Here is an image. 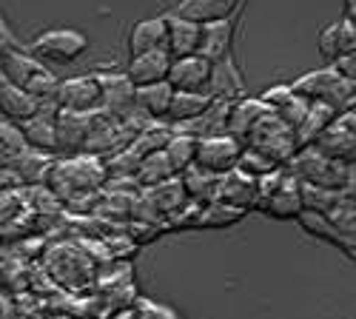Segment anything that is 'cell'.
I'll use <instances>...</instances> for the list:
<instances>
[{"label":"cell","instance_id":"9a60e30c","mask_svg":"<svg viewBox=\"0 0 356 319\" xmlns=\"http://www.w3.org/2000/svg\"><path fill=\"white\" fill-rule=\"evenodd\" d=\"M209 95H211V100H220V103H234V100H240V97L248 95L245 92V77H243L240 63H236L234 54L211 63Z\"/></svg>","mask_w":356,"mask_h":319},{"label":"cell","instance_id":"7402d4cb","mask_svg":"<svg viewBox=\"0 0 356 319\" xmlns=\"http://www.w3.org/2000/svg\"><path fill=\"white\" fill-rule=\"evenodd\" d=\"M143 197L152 202V208L157 211V217H160V222H163V228H165V222L171 220V217H177L180 211H186L191 202H188V197H186V191H183V183H180V177H171L168 183H163V186H154V188H145L143 191Z\"/></svg>","mask_w":356,"mask_h":319},{"label":"cell","instance_id":"6da1fadb","mask_svg":"<svg viewBox=\"0 0 356 319\" xmlns=\"http://www.w3.org/2000/svg\"><path fill=\"white\" fill-rule=\"evenodd\" d=\"M63 208L80 211V206H97V199L103 188L108 186V174H106V160L95 154H69V157H54L51 168L46 174L43 183Z\"/></svg>","mask_w":356,"mask_h":319},{"label":"cell","instance_id":"f1b7e54d","mask_svg":"<svg viewBox=\"0 0 356 319\" xmlns=\"http://www.w3.org/2000/svg\"><path fill=\"white\" fill-rule=\"evenodd\" d=\"M183 183V191L188 197L191 206H211L217 202V188H220V177L211 171H202L200 165H188L183 174H177Z\"/></svg>","mask_w":356,"mask_h":319},{"label":"cell","instance_id":"8992f818","mask_svg":"<svg viewBox=\"0 0 356 319\" xmlns=\"http://www.w3.org/2000/svg\"><path fill=\"white\" fill-rule=\"evenodd\" d=\"M291 89L300 97H305L308 103H322V106L334 108L337 114L350 111L353 103H356V83L342 80L334 72V66H322V69L305 72L302 77H296L291 83Z\"/></svg>","mask_w":356,"mask_h":319},{"label":"cell","instance_id":"ac0fdd59","mask_svg":"<svg viewBox=\"0 0 356 319\" xmlns=\"http://www.w3.org/2000/svg\"><path fill=\"white\" fill-rule=\"evenodd\" d=\"M268 114V108H265V103L259 97H240V100H234L228 106V120H225V134H231L236 142H243L245 146V140L248 134L257 129V123Z\"/></svg>","mask_w":356,"mask_h":319},{"label":"cell","instance_id":"4fadbf2b","mask_svg":"<svg viewBox=\"0 0 356 319\" xmlns=\"http://www.w3.org/2000/svg\"><path fill=\"white\" fill-rule=\"evenodd\" d=\"M100 80V111H106L114 120H129L134 117V85L129 83V77L120 74H103L97 72Z\"/></svg>","mask_w":356,"mask_h":319},{"label":"cell","instance_id":"7c38bea8","mask_svg":"<svg viewBox=\"0 0 356 319\" xmlns=\"http://www.w3.org/2000/svg\"><path fill=\"white\" fill-rule=\"evenodd\" d=\"M54 117H57V103H40V108L32 114L29 120L17 123L20 137L26 142V149L57 157V129H54Z\"/></svg>","mask_w":356,"mask_h":319},{"label":"cell","instance_id":"7bdbcfd3","mask_svg":"<svg viewBox=\"0 0 356 319\" xmlns=\"http://www.w3.org/2000/svg\"><path fill=\"white\" fill-rule=\"evenodd\" d=\"M353 3L356 0H345V20H353V9H356Z\"/></svg>","mask_w":356,"mask_h":319},{"label":"cell","instance_id":"4dcf8cb0","mask_svg":"<svg viewBox=\"0 0 356 319\" xmlns=\"http://www.w3.org/2000/svg\"><path fill=\"white\" fill-rule=\"evenodd\" d=\"M38 108H40V103L32 95H26L23 89H17V85L0 80V114H3V120L23 123V120L32 117Z\"/></svg>","mask_w":356,"mask_h":319},{"label":"cell","instance_id":"8d00e7d4","mask_svg":"<svg viewBox=\"0 0 356 319\" xmlns=\"http://www.w3.org/2000/svg\"><path fill=\"white\" fill-rule=\"evenodd\" d=\"M245 214L236 211L222 202H211V206H197V217H194V228H231L236 225Z\"/></svg>","mask_w":356,"mask_h":319},{"label":"cell","instance_id":"e575fe53","mask_svg":"<svg viewBox=\"0 0 356 319\" xmlns=\"http://www.w3.org/2000/svg\"><path fill=\"white\" fill-rule=\"evenodd\" d=\"M165 160L171 163L174 174H183L188 165H194V154H197V140L188 137V134H180V131H174L171 129V137L165 142V149H163Z\"/></svg>","mask_w":356,"mask_h":319},{"label":"cell","instance_id":"f35d334b","mask_svg":"<svg viewBox=\"0 0 356 319\" xmlns=\"http://www.w3.org/2000/svg\"><path fill=\"white\" fill-rule=\"evenodd\" d=\"M134 311H137V319H180V313L174 308L154 302V300H145V297H137Z\"/></svg>","mask_w":356,"mask_h":319},{"label":"cell","instance_id":"74e56055","mask_svg":"<svg viewBox=\"0 0 356 319\" xmlns=\"http://www.w3.org/2000/svg\"><path fill=\"white\" fill-rule=\"evenodd\" d=\"M274 168H280L274 160H268L262 152H257V149H251V146H243V152H240V160H236V171H243L245 177H251V180H259V177H265V174H271Z\"/></svg>","mask_w":356,"mask_h":319},{"label":"cell","instance_id":"836d02e7","mask_svg":"<svg viewBox=\"0 0 356 319\" xmlns=\"http://www.w3.org/2000/svg\"><path fill=\"white\" fill-rule=\"evenodd\" d=\"M171 177H177L174 168H171V163L165 160L163 152H154V154H145V157L140 160L137 174H134V186L145 191V188H154V186L168 183Z\"/></svg>","mask_w":356,"mask_h":319},{"label":"cell","instance_id":"ba28073f","mask_svg":"<svg viewBox=\"0 0 356 319\" xmlns=\"http://www.w3.org/2000/svg\"><path fill=\"white\" fill-rule=\"evenodd\" d=\"M245 146L262 152L268 160H274L277 165H285L296 152H300V146H296V137H293V129L285 126L277 114H265V117L257 123V129L248 134Z\"/></svg>","mask_w":356,"mask_h":319},{"label":"cell","instance_id":"44dd1931","mask_svg":"<svg viewBox=\"0 0 356 319\" xmlns=\"http://www.w3.org/2000/svg\"><path fill=\"white\" fill-rule=\"evenodd\" d=\"M168 66H171V57L168 51H145L137 57H129V66H126V77L134 89L140 85H154V83H165L168 77Z\"/></svg>","mask_w":356,"mask_h":319},{"label":"cell","instance_id":"9c48e42d","mask_svg":"<svg viewBox=\"0 0 356 319\" xmlns=\"http://www.w3.org/2000/svg\"><path fill=\"white\" fill-rule=\"evenodd\" d=\"M314 149L337 163L353 165L356 163V111L350 108L337 114L331 126L314 140Z\"/></svg>","mask_w":356,"mask_h":319},{"label":"cell","instance_id":"1f68e13d","mask_svg":"<svg viewBox=\"0 0 356 319\" xmlns=\"http://www.w3.org/2000/svg\"><path fill=\"white\" fill-rule=\"evenodd\" d=\"M211 103H214V100H211L209 92H174L165 123H168V126H183V123L200 117V114L209 108Z\"/></svg>","mask_w":356,"mask_h":319},{"label":"cell","instance_id":"e0dca14e","mask_svg":"<svg viewBox=\"0 0 356 319\" xmlns=\"http://www.w3.org/2000/svg\"><path fill=\"white\" fill-rule=\"evenodd\" d=\"M200 38H202V23H194V20L180 17L174 12L165 15V51H168L171 60L197 54Z\"/></svg>","mask_w":356,"mask_h":319},{"label":"cell","instance_id":"603a6c76","mask_svg":"<svg viewBox=\"0 0 356 319\" xmlns=\"http://www.w3.org/2000/svg\"><path fill=\"white\" fill-rule=\"evenodd\" d=\"M296 222L302 225V231H305L308 237H314V240H319V243H325V245H331V248H339L348 259L356 256V240L339 234L337 225H334L328 217L314 214V211H302L300 217H296Z\"/></svg>","mask_w":356,"mask_h":319},{"label":"cell","instance_id":"60d3db41","mask_svg":"<svg viewBox=\"0 0 356 319\" xmlns=\"http://www.w3.org/2000/svg\"><path fill=\"white\" fill-rule=\"evenodd\" d=\"M328 66H334V72H337L342 80L356 83V51H350V54H339L337 60L328 63Z\"/></svg>","mask_w":356,"mask_h":319},{"label":"cell","instance_id":"d6986e66","mask_svg":"<svg viewBox=\"0 0 356 319\" xmlns=\"http://www.w3.org/2000/svg\"><path fill=\"white\" fill-rule=\"evenodd\" d=\"M217 202L222 206H231L236 211H254L257 208V180L245 177L243 171H228L220 177V188H217Z\"/></svg>","mask_w":356,"mask_h":319},{"label":"cell","instance_id":"7a4b0ae2","mask_svg":"<svg viewBox=\"0 0 356 319\" xmlns=\"http://www.w3.org/2000/svg\"><path fill=\"white\" fill-rule=\"evenodd\" d=\"M43 271L66 294H83L86 288H92L97 282V263L88 256L83 245H74V243H57L46 248Z\"/></svg>","mask_w":356,"mask_h":319},{"label":"cell","instance_id":"52a82bcc","mask_svg":"<svg viewBox=\"0 0 356 319\" xmlns=\"http://www.w3.org/2000/svg\"><path fill=\"white\" fill-rule=\"evenodd\" d=\"M88 49V38L83 32H77V28H49V32L38 35L32 43L26 46V51L35 57V60H40L43 66H69L74 60H80V57L86 54Z\"/></svg>","mask_w":356,"mask_h":319},{"label":"cell","instance_id":"d590c367","mask_svg":"<svg viewBox=\"0 0 356 319\" xmlns=\"http://www.w3.org/2000/svg\"><path fill=\"white\" fill-rule=\"evenodd\" d=\"M300 194H302V211L328 214V211H334L339 202H342L348 194H353V191H331V188H316V186L300 183Z\"/></svg>","mask_w":356,"mask_h":319},{"label":"cell","instance_id":"3957f363","mask_svg":"<svg viewBox=\"0 0 356 319\" xmlns=\"http://www.w3.org/2000/svg\"><path fill=\"white\" fill-rule=\"evenodd\" d=\"M285 168L293 174L300 183L316 186V188H331V191H353L356 177H353V165L337 163L331 157L319 154L314 146H305L296 152Z\"/></svg>","mask_w":356,"mask_h":319},{"label":"cell","instance_id":"ab89813d","mask_svg":"<svg viewBox=\"0 0 356 319\" xmlns=\"http://www.w3.org/2000/svg\"><path fill=\"white\" fill-rule=\"evenodd\" d=\"M26 46L17 40L15 35V28L9 26V20L0 15V57H6V54H15V51H23Z\"/></svg>","mask_w":356,"mask_h":319},{"label":"cell","instance_id":"5bb4252c","mask_svg":"<svg viewBox=\"0 0 356 319\" xmlns=\"http://www.w3.org/2000/svg\"><path fill=\"white\" fill-rule=\"evenodd\" d=\"M240 15L236 12L231 17L222 20H211V23H202V38H200V57H205L209 63L222 60V57L234 54V40H236V26H240Z\"/></svg>","mask_w":356,"mask_h":319},{"label":"cell","instance_id":"83f0119b","mask_svg":"<svg viewBox=\"0 0 356 319\" xmlns=\"http://www.w3.org/2000/svg\"><path fill=\"white\" fill-rule=\"evenodd\" d=\"M356 51V26L353 20H337L331 26H325L319 32V54L325 57V63H334L339 54Z\"/></svg>","mask_w":356,"mask_h":319},{"label":"cell","instance_id":"b9f144b4","mask_svg":"<svg viewBox=\"0 0 356 319\" xmlns=\"http://www.w3.org/2000/svg\"><path fill=\"white\" fill-rule=\"evenodd\" d=\"M106 319H137V311H134V305H129V308H117V311H108Z\"/></svg>","mask_w":356,"mask_h":319},{"label":"cell","instance_id":"cb8c5ba5","mask_svg":"<svg viewBox=\"0 0 356 319\" xmlns=\"http://www.w3.org/2000/svg\"><path fill=\"white\" fill-rule=\"evenodd\" d=\"M245 3L248 0H180L174 6V15L188 17L194 23H211V20H222L243 12Z\"/></svg>","mask_w":356,"mask_h":319},{"label":"cell","instance_id":"f6af8a7d","mask_svg":"<svg viewBox=\"0 0 356 319\" xmlns=\"http://www.w3.org/2000/svg\"><path fill=\"white\" fill-rule=\"evenodd\" d=\"M43 319H60V316H43Z\"/></svg>","mask_w":356,"mask_h":319},{"label":"cell","instance_id":"5b68a950","mask_svg":"<svg viewBox=\"0 0 356 319\" xmlns=\"http://www.w3.org/2000/svg\"><path fill=\"white\" fill-rule=\"evenodd\" d=\"M257 211L268 214L274 220H296L302 214L300 180L285 165L257 180Z\"/></svg>","mask_w":356,"mask_h":319},{"label":"cell","instance_id":"d6a6232c","mask_svg":"<svg viewBox=\"0 0 356 319\" xmlns=\"http://www.w3.org/2000/svg\"><path fill=\"white\" fill-rule=\"evenodd\" d=\"M337 117V111L322 106V103H311L308 114L302 117V123L293 129V137H296V146L305 149V146H314V140L331 126V120Z\"/></svg>","mask_w":356,"mask_h":319},{"label":"cell","instance_id":"ffe728a7","mask_svg":"<svg viewBox=\"0 0 356 319\" xmlns=\"http://www.w3.org/2000/svg\"><path fill=\"white\" fill-rule=\"evenodd\" d=\"M88 117H92V114H77V111L57 108V117H54L57 157H69V154L83 152V142H86V134H88Z\"/></svg>","mask_w":356,"mask_h":319},{"label":"cell","instance_id":"2e32d148","mask_svg":"<svg viewBox=\"0 0 356 319\" xmlns=\"http://www.w3.org/2000/svg\"><path fill=\"white\" fill-rule=\"evenodd\" d=\"M209 77H211V63L200 54H191L171 60L165 83L174 92H209Z\"/></svg>","mask_w":356,"mask_h":319},{"label":"cell","instance_id":"484cf974","mask_svg":"<svg viewBox=\"0 0 356 319\" xmlns=\"http://www.w3.org/2000/svg\"><path fill=\"white\" fill-rule=\"evenodd\" d=\"M145 51H165V15L143 17L131 26L129 57H137V54H145Z\"/></svg>","mask_w":356,"mask_h":319},{"label":"cell","instance_id":"ee69618b","mask_svg":"<svg viewBox=\"0 0 356 319\" xmlns=\"http://www.w3.org/2000/svg\"><path fill=\"white\" fill-rule=\"evenodd\" d=\"M60 319H83V316H66V313H63V316H60Z\"/></svg>","mask_w":356,"mask_h":319},{"label":"cell","instance_id":"d4e9b609","mask_svg":"<svg viewBox=\"0 0 356 319\" xmlns=\"http://www.w3.org/2000/svg\"><path fill=\"white\" fill-rule=\"evenodd\" d=\"M171 97H174V89L168 83L140 85V89H134V111L152 123H165Z\"/></svg>","mask_w":356,"mask_h":319},{"label":"cell","instance_id":"8fae6325","mask_svg":"<svg viewBox=\"0 0 356 319\" xmlns=\"http://www.w3.org/2000/svg\"><path fill=\"white\" fill-rule=\"evenodd\" d=\"M240 152H243V142H236L231 134L205 137V140H197L194 165H200L202 171H211V174H217V177H222V174L236 168Z\"/></svg>","mask_w":356,"mask_h":319},{"label":"cell","instance_id":"4316f807","mask_svg":"<svg viewBox=\"0 0 356 319\" xmlns=\"http://www.w3.org/2000/svg\"><path fill=\"white\" fill-rule=\"evenodd\" d=\"M51 160L49 154H40V152H32V149H23L6 168L12 171V177L17 180V186L23 188H38L46 183V174L51 168Z\"/></svg>","mask_w":356,"mask_h":319},{"label":"cell","instance_id":"f546056e","mask_svg":"<svg viewBox=\"0 0 356 319\" xmlns=\"http://www.w3.org/2000/svg\"><path fill=\"white\" fill-rule=\"evenodd\" d=\"M228 106L231 103H220L214 100L209 108H205L200 117L183 123V126H171L174 131L180 134H188L194 140H205V137H217V134H225V120H228Z\"/></svg>","mask_w":356,"mask_h":319},{"label":"cell","instance_id":"30bf717a","mask_svg":"<svg viewBox=\"0 0 356 319\" xmlns=\"http://www.w3.org/2000/svg\"><path fill=\"white\" fill-rule=\"evenodd\" d=\"M100 80L97 72L95 74H77L69 80H60L57 85V108H66V111H77V114H95L100 111Z\"/></svg>","mask_w":356,"mask_h":319},{"label":"cell","instance_id":"277c9868","mask_svg":"<svg viewBox=\"0 0 356 319\" xmlns=\"http://www.w3.org/2000/svg\"><path fill=\"white\" fill-rule=\"evenodd\" d=\"M0 80L17 85L26 95H32L38 103H54L57 85H60L54 72L49 66H43L40 60H35L26 49L0 57Z\"/></svg>","mask_w":356,"mask_h":319}]
</instances>
